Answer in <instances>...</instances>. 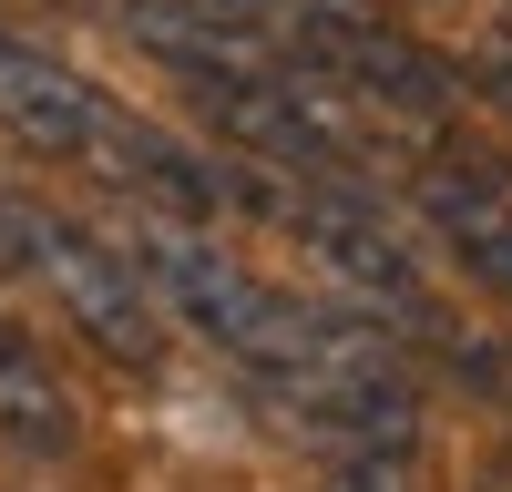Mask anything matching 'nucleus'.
<instances>
[{
	"instance_id": "1",
	"label": "nucleus",
	"mask_w": 512,
	"mask_h": 492,
	"mask_svg": "<svg viewBox=\"0 0 512 492\" xmlns=\"http://www.w3.org/2000/svg\"><path fill=\"white\" fill-rule=\"evenodd\" d=\"M0 257L52 287L62 318H72L103 359L144 369V359L164 349V308H154V287H144V267H134V246H103L82 216H62V205H41V195H0Z\"/></svg>"
},
{
	"instance_id": "2",
	"label": "nucleus",
	"mask_w": 512,
	"mask_h": 492,
	"mask_svg": "<svg viewBox=\"0 0 512 492\" xmlns=\"http://www.w3.org/2000/svg\"><path fill=\"white\" fill-rule=\"evenodd\" d=\"M103 123H113V93H93L72 62H52L41 41L0 31V134L21 154H62V164H93L103 154Z\"/></svg>"
},
{
	"instance_id": "3",
	"label": "nucleus",
	"mask_w": 512,
	"mask_h": 492,
	"mask_svg": "<svg viewBox=\"0 0 512 492\" xmlns=\"http://www.w3.org/2000/svg\"><path fill=\"white\" fill-rule=\"evenodd\" d=\"M308 41H318V52L349 72V82H369V93H390V103H410V113H431V103L451 93V82L420 62L410 41H400V31H379L369 11H308Z\"/></svg>"
},
{
	"instance_id": "4",
	"label": "nucleus",
	"mask_w": 512,
	"mask_h": 492,
	"mask_svg": "<svg viewBox=\"0 0 512 492\" xmlns=\"http://www.w3.org/2000/svg\"><path fill=\"white\" fill-rule=\"evenodd\" d=\"M0 431L21 451H72V400L41 369V349L21 339V318H0Z\"/></svg>"
},
{
	"instance_id": "5",
	"label": "nucleus",
	"mask_w": 512,
	"mask_h": 492,
	"mask_svg": "<svg viewBox=\"0 0 512 492\" xmlns=\"http://www.w3.org/2000/svg\"><path fill=\"white\" fill-rule=\"evenodd\" d=\"M297 226H308V246H318L349 287H369V298H410V257H400L369 216H349V205H308Z\"/></svg>"
},
{
	"instance_id": "6",
	"label": "nucleus",
	"mask_w": 512,
	"mask_h": 492,
	"mask_svg": "<svg viewBox=\"0 0 512 492\" xmlns=\"http://www.w3.org/2000/svg\"><path fill=\"white\" fill-rule=\"evenodd\" d=\"M431 205H441V226H451V246H461V267L492 277L502 298H512V205L482 195V185H431Z\"/></svg>"
},
{
	"instance_id": "7",
	"label": "nucleus",
	"mask_w": 512,
	"mask_h": 492,
	"mask_svg": "<svg viewBox=\"0 0 512 492\" xmlns=\"http://www.w3.org/2000/svg\"><path fill=\"white\" fill-rule=\"evenodd\" d=\"M410 441L420 431H359L328 492H410Z\"/></svg>"
}]
</instances>
